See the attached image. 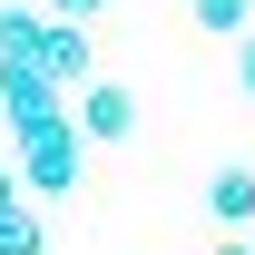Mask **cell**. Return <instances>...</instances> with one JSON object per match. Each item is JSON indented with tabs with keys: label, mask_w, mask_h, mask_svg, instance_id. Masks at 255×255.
<instances>
[{
	"label": "cell",
	"mask_w": 255,
	"mask_h": 255,
	"mask_svg": "<svg viewBox=\"0 0 255 255\" xmlns=\"http://www.w3.org/2000/svg\"><path fill=\"white\" fill-rule=\"evenodd\" d=\"M0 118H10V137H20V147H30V137L79 128V118H69V89L49 79V69H30V59H0Z\"/></svg>",
	"instance_id": "1"
},
{
	"label": "cell",
	"mask_w": 255,
	"mask_h": 255,
	"mask_svg": "<svg viewBox=\"0 0 255 255\" xmlns=\"http://www.w3.org/2000/svg\"><path fill=\"white\" fill-rule=\"evenodd\" d=\"M79 147H89L79 128L30 137V147H20V196H69V187H79Z\"/></svg>",
	"instance_id": "2"
},
{
	"label": "cell",
	"mask_w": 255,
	"mask_h": 255,
	"mask_svg": "<svg viewBox=\"0 0 255 255\" xmlns=\"http://www.w3.org/2000/svg\"><path fill=\"white\" fill-rule=\"evenodd\" d=\"M79 137H89V147L137 137V89H128V79H89V98H79Z\"/></svg>",
	"instance_id": "3"
},
{
	"label": "cell",
	"mask_w": 255,
	"mask_h": 255,
	"mask_svg": "<svg viewBox=\"0 0 255 255\" xmlns=\"http://www.w3.org/2000/svg\"><path fill=\"white\" fill-rule=\"evenodd\" d=\"M206 216H216L226 236H246L255 226V167H216V177H206Z\"/></svg>",
	"instance_id": "4"
},
{
	"label": "cell",
	"mask_w": 255,
	"mask_h": 255,
	"mask_svg": "<svg viewBox=\"0 0 255 255\" xmlns=\"http://www.w3.org/2000/svg\"><path fill=\"white\" fill-rule=\"evenodd\" d=\"M39 69H49L59 89H79V79H89V30H79V20H49V30H39Z\"/></svg>",
	"instance_id": "5"
},
{
	"label": "cell",
	"mask_w": 255,
	"mask_h": 255,
	"mask_svg": "<svg viewBox=\"0 0 255 255\" xmlns=\"http://www.w3.org/2000/svg\"><path fill=\"white\" fill-rule=\"evenodd\" d=\"M49 236H39V206L30 196H0V255H39Z\"/></svg>",
	"instance_id": "6"
},
{
	"label": "cell",
	"mask_w": 255,
	"mask_h": 255,
	"mask_svg": "<svg viewBox=\"0 0 255 255\" xmlns=\"http://www.w3.org/2000/svg\"><path fill=\"white\" fill-rule=\"evenodd\" d=\"M187 20H196L206 39H246V30H255V0H187Z\"/></svg>",
	"instance_id": "7"
},
{
	"label": "cell",
	"mask_w": 255,
	"mask_h": 255,
	"mask_svg": "<svg viewBox=\"0 0 255 255\" xmlns=\"http://www.w3.org/2000/svg\"><path fill=\"white\" fill-rule=\"evenodd\" d=\"M39 30H49V10H0V59H30L39 69Z\"/></svg>",
	"instance_id": "8"
},
{
	"label": "cell",
	"mask_w": 255,
	"mask_h": 255,
	"mask_svg": "<svg viewBox=\"0 0 255 255\" xmlns=\"http://www.w3.org/2000/svg\"><path fill=\"white\" fill-rule=\"evenodd\" d=\"M39 10H49V20H79V30H89V20L108 10V0H39Z\"/></svg>",
	"instance_id": "9"
},
{
	"label": "cell",
	"mask_w": 255,
	"mask_h": 255,
	"mask_svg": "<svg viewBox=\"0 0 255 255\" xmlns=\"http://www.w3.org/2000/svg\"><path fill=\"white\" fill-rule=\"evenodd\" d=\"M236 79H246V98H255V30L236 39Z\"/></svg>",
	"instance_id": "10"
},
{
	"label": "cell",
	"mask_w": 255,
	"mask_h": 255,
	"mask_svg": "<svg viewBox=\"0 0 255 255\" xmlns=\"http://www.w3.org/2000/svg\"><path fill=\"white\" fill-rule=\"evenodd\" d=\"M206 255H255V236H216V246H206Z\"/></svg>",
	"instance_id": "11"
},
{
	"label": "cell",
	"mask_w": 255,
	"mask_h": 255,
	"mask_svg": "<svg viewBox=\"0 0 255 255\" xmlns=\"http://www.w3.org/2000/svg\"><path fill=\"white\" fill-rule=\"evenodd\" d=\"M0 196H20V177H10V157H0Z\"/></svg>",
	"instance_id": "12"
}]
</instances>
